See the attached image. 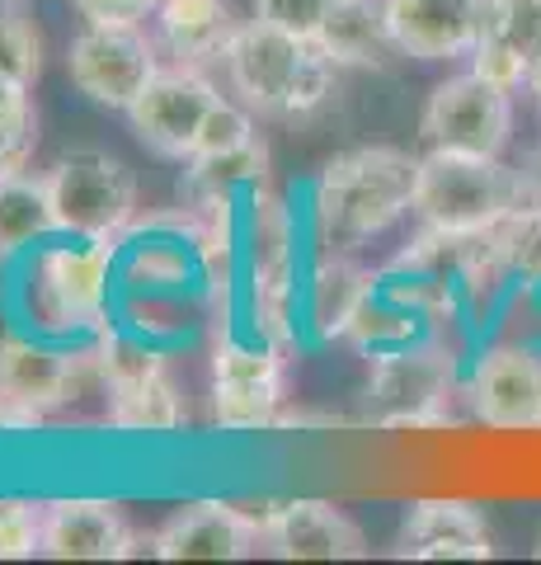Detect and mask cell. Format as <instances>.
Here are the masks:
<instances>
[{
    "label": "cell",
    "mask_w": 541,
    "mask_h": 565,
    "mask_svg": "<svg viewBox=\"0 0 541 565\" xmlns=\"http://www.w3.org/2000/svg\"><path fill=\"white\" fill-rule=\"evenodd\" d=\"M20 118H33V99H29V85L14 81L0 71V128L6 122H20Z\"/></svg>",
    "instance_id": "cell-35"
},
{
    "label": "cell",
    "mask_w": 541,
    "mask_h": 565,
    "mask_svg": "<svg viewBox=\"0 0 541 565\" xmlns=\"http://www.w3.org/2000/svg\"><path fill=\"white\" fill-rule=\"evenodd\" d=\"M43 556V504L0 500V561Z\"/></svg>",
    "instance_id": "cell-29"
},
{
    "label": "cell",
    "mask_w": 541,
    "mask_h": 565,
    "mask_svg": "<svg viewBox=\"0 0 541 565\" xmlns=\"http://www.w3.org/2000/svg\"><path fill=\"white\" fill-rule=\"evenodd\" d=\"M217 85L203 76L198 66H161L155 71V81L147 85L137 104L128 109V122L132 132L147 141L155 156H165V161H188L194 156V141L203 132L207 114L217 109Z\"/></svg>",
    "instance_id": "cell-11"
},
{
    "label": "cell",
    "mask_w": 541,
    "mask_h": 565,
    "mask_svg": "<svg viewBox=\"0 0 541 565\" xmlns=\"http://www.w3.org/2000/svg\"><path fill=\"white\" fill-rule=\"evenodd\" d=\"M85 24H142L161 0H72Z\"/></svg>",
    "instance_id": "cell-34"
},
{
    "label": "cell",
    "mask_w": 541,
    "mask_h": 565,
    "mask_svg": "<svg viewBox=\"0 0 541 565\" xmlns=\"http://www.w3.org/2000/svg\"><path fill=\"white\" fill-rule=\"evenodd\" d=\"M109 424L123 434H170L184 424V401L180 386H174L170 367H155V373L109 386Z\"/></svg>",
    "instance_id": "cell-21"
},
{
    "label": "cell",
    "mask_w": 541,
    "mask_h": 565,
    "mask_svg": "<svg viewBox=\"0 0 541 565\" xmlns=\"http://www.w3.org/2000/svg\"><path fill=\"white\" fill-rule=\"evenodd\" d=\"M283 405V373L269 377H213V419L231 434L269 429Z\"/></svg>",
    "instance_id": "cell-24"
},
{
    "label": "cell",
    "mask_w": 541,
    "mask_h": 565,
    "mask_svg": "<svg viewBox=\"0 0 541 565\" xmlns=\"http://www.w3.org/2000/svg\"><path fill=\"white\" fill-rule=\"evenodd\" d=\"M109 241L90 245H57L39 255L33 269V316L43 330H95L104 321V297H109Z\"/></svg>",
    "instance_id": "cell-9"
},
{
    "label": "cell",
    "mask_w": 541,
    "mask_h": 565,
    "mask_svg": "<svg viewBox=\"0 0 541 565\" xmlns=\"http://www.w3.org/2000/svg\"><path fill=\"white\" fill-rule=\"evenodd\" d=\"M14 6H29V0H14Z\"/></svg>",
    "instance_id": "cell-39"
},
{
    "label": "cell",
    "mask_w": 541,
    "mask_h": 565,
    "mask_svg": "<svg viewBox=\"0 0 541 565\" xmlns=\"http://www.w3.org/2000/svg\"><path fill=\"white\" fill-rule=\"evenodd\" d=\"M95 367L90 353H62L20 334L0 340V429H33L57 405L80 401V382Z\"/></svg>",
    "instance_id": "cell-6"
},
{
    "label": "cell",
    "mask_w": 541,
    "mask_h": 565,
    "mask_svg": "<svg viewBox=\"0 0 541 565\" xmlns=\"http://www.w3.org/2000/svg\"><path fill=\"white\" fill-rule=\"evenodd\" d=\"M372 288L377 274L363 269L348 250H325L306 278V326L316 330V340H344Z\"/></svg>",
    "instance_id": "cell-18"
},
{
    "label": "cell",
    "mask_w": 541,
    "mask_h": 565,
    "mask_svg": "<svg viewBox=\"0 0 541 565\" xmlns=\"http://www.w3.org/2000/svg\"><path fill=\"white\" fill-rule=\"evenodd\" d=\"M142 542L113 500L43 504V556L52 561H123Z\"/></svg>",
    "instance_id": "cell-16"
},
{
    "label": "cell",
    "mask_w": 541,
    "mask_h": 565,
    "mask_svg": "<svg viewBox=\"0 0 541 565\" xmlns=\"http://www.w3.org/2000/svg\"><path fill=\"white\" fill-rule=\"evenodd\" d=\"M466 392L457 353L439 340L381 353L368 373V419L377 429H443L452 401Z\"/></svg>",
    "instance_id": "cell-4"
},
{
    "label": "cell",
    "mask_w": 541,
    "mask_h": 565,
    "mask_svg": "<svg viewBox=\"0 0 541 565\" xmlns=\"http://www.w3.org/2000/svg\"><path fill=\"white\" fill-rule=\"evenodd\" d=\"M95 359H99L104 392H109V386L147 377V373H155V367H165V359L151 344L132 340V334H118V330H99V353H95Z\"/></svg>",
    "instance_id": "cell-27"
},
{
    "label": "cell",
    "mask_w": 541,
    "mask_h": 565,
    "mask_svg": "<svg viewBox=\"0 0 541 565\" xmlns=\"http://www.w3.org/2000/svg\"><path fill=\"white\" fill-rule=\"evenodd\" d=\"M316 43L339 66H387L391 57H400L387 20V0H339L321 24Z\"/></svg>",
    "instance_id": "cell-20"
},
{
    "label": "cell",
    "mask_w": 541,
    "mask_h": 565,
    "mask_svg": "<svg viewBox=\"0 0 541 565\" xmlns=\"http://www.w3.org/2000/svg\"><path fill=\"white\" fill-rule=\"evenodd\" d=\"M264 542L259 527L240 504H221V500H198L184 504L155 527L151 537V556L161 561H240Z\"/></svg>",
    "instance_id": "cell-13"
},
{
    "label": "cell",
    "mask_w": 541,
    "mask_h": 565,
    "mask_svg": "<svg viewBox=\"0 0 541 565\" xmlns=\"http://www.w3.org/2000/svg\"><path fill=\"white\" fill-rule=\"evenodd\" d=\"M33 147H39V114L20 118V122H6V128H0V180L24 174Z\"/></svg>",
    "instance_id": "cell-33"
},
{
    "label": "cell",
    "mask_w": 541,
    "mask_h": 565,
    "mask_svg": "<svg viewBox=\"0 0 541 565\" xmlns=\"http://www.w3.org/2000/svg\"><path fill=\"white\" fill-rule=\"evenodd\" d=\"M66 71L85 99L128 114L137 95L155 81L161 57L142 24H85L66 52Z\"/></svg>",
    "instance_id": "cell-7"
},
{
    "label": "cell",
    "mask_w": 541,
    "mask_h": 565,
    "mask_svg": "<svg viewBox=\"0 0 541 565\" xmlns=\"http://www.w3.org/2000/svg\"><path fill=\"white\" fill-rule=\"evenodd\" d=\"M0 71L24 85L43 76V33L14 0H0Z\"/></svg>",
    "instance_id": "cell-26"
},
{
    "label": "cell",
    "mask_w": 541,
    "mask_h": 565,
    "mask_svg": "<svg viewBox=\"0 0 541 565\" xmlns=\"http://www.w3.org/2000/svg\"><path fill=\"white\" fill-rule=\"evenodd\" d=\"M485 241H490L495 259L509 269L518 288L522 282H541V207H513L509 217H499L485 232Z\"/></svg>",
    "instance_id": "cell-25"
},
{
    "label": "cell",
    "mask_w": 541,
    "mask_h": 565,
    "mask_svg": "<svg viewBox=\"0 0 541 565\" xmlns=\"http://www.w3.org/2000/svg\"><path fill=\"white\" fill-rule=\"evenodd\" d=\"M391 39L400 57L452 62L470 57L490 24V0H387Z\"/></svg>",
    "instance_id": "cell-12"
},
{
    "label": "cell",
    "mask_w": 541,
    "mask_h": 565,
    "mask_svg": "<svg viewBox=\"0 0 541 565\" xmlns=\"http://www.w3.org/2000/svg\"><path fill=\"white\" fill-rule=\"evenodd\" d=\"M396 556L410 561H490V523L470 500H414L396 537Z\"/></svg>",
    "instance_id": "cell-14"
},
{
    "label": "cell",
    "mask_w": 541,
    "mask_h": 565,
    "mask_svg": "<svg viewBox=\"0 0 541 565\" xmlns=\"http://www.w3.org/2000/svg\"><path fill=\"white\" fill-rule=\"evenodd\" d=\"M264 546L283 561H358V556H368L363 527L329 500H283L264 527Z\"/></svg>",
    "instance_id": "cell-15"
},
{
    "label": "cell",
    "mask_w": 541,
    "mask_h": 565,
    "mask_svg": "<svg viewBox=\"0 0 541 565\" xmlns=\"http://www.w3.org/2000/svg\"><path fill=\"white\" fill-rule=\"evenodd\" d=\"M429 326L433 321H429L424 311L405 307L400 297H391L377 282V288L368 292V302L358 307V316H354V326H348L344 340L358 344L363 353H372V359H381V353H396V349H410L419 340H433Z\"/></svg>",
    "instance_id": "cell-23"
},
{
    "label": "cell",
    "mask_w": 541,
    "mask_h": 565,
    "mask_svg": "<svg viewBox=\"0 0 541 565\" xmlns=\"http://www.w3.org/2000/svg\"><path fill=\"white\" fill-rule=\"evenodd\" d=\"M528 95H532V99H541V57H532V62H528Z\"/></svg>",
    "instance_id": "cell-37"
},
{
    "label": "cell",
    "mask_w": 541,
    "mask_h": 565,
    "mask_svg": "<svg viewBox=\"0 0 541 565\" xmlns=\"http://www.w3.org/2000/svg\"><path fill=\"white\" fill-rule=\"evenodd\" d=\"M490 29L522 57H541V0H490Z\"/></svg>",
    "instance_id": "cell-30"
},
{
    "label": "cell",
    "mask_w": 541,
    "mask_h": 565,
    "mask_svg": "<svg viewBox=\"0 0 541 565\" xmlns=\"http://www.w3.org/2000/svg\"><path fill=\"white\" fill-rule=\"evenodd\" d=\"M518 207V170L499 156H470L429 147L419 156L414 217L439 232H490Z\"/></svg>",
    "instance_id": "cell-3"
},
{
    "label": "cell",
    "mask_w": 541,
    "mask_h": 565,
    "mask_svg": "<svg viewBox=\"0 0 541 565\" xmlns=\"http://www.w3.org/2000/svg\"><path fill=\"white\" fill-rule=\"evenodd\" d=\"M335 6L339 0H255V20H264L273 29H288V33H296V39H316Z\"/></svg>",
    "instance_id": "cell-32"
},
{
    "label": "cell",
    "mask_w": 541,
    "mask_h": 565,
    "mask_svg": "<svg viewBox=\"0 0 541 565\" xmlns=\"http://www.w3.org/2000/svg\"><path fill=\"white\" fill-rule=\"evenodd\" d=\"M419 137L443 151L504 156L513 137V95L480 81L476 71L447 76L433 85L424 114H419Z\"/></svg>",
    "instance_id": "cell-8"
},
{
    "label": "cell",
    "mask_w": 541,
    "mask_h": 565,
    "mask_svg": "<svg viewBox=\"0 0 541 565\" xmlns=\"http://www.w3.org/2000/svg\"><path fill=\"white\" fill-rule=\"evenodd\" d=\"M470 71H476L480 81L499 85V90H509V95L528 90V57H522V52L509 39H499L490 24H485L480 43L470 47Z\"/></svg>",
    "instance_id": "cell-28"
},
{
    "label": "cell",
    "mask_w": 541,
    "mask_h": 565,
    "mask_svg": "<svg viewBox=\"0 0 541 565\" xmlns=\"http://www.w3.org/2000/svg\"><path fill=\"white\" fill-rule=\"evenodd\" d=\"M47 189L57 207V232L76 241H113L137 217V174L99 147L66 151L47 170Z\"/></svg>",
    "instance_id": "cell-5"
},
{
    "label": "cell",
    "mask_w": 541,
    "mask_h": 565,
    "mask_svg": "<svg viewBox=\"0 0 541 565\" xmlns=\"http://www.w3.org/2000/svg\"><path fill=\"white\" fill-rule=\"evenodd\" d=\"M419 156L400 147H354L335 156L316 180V236L325 250L354 255L363 241L414 212Z\"/></svg>",
    "instance_id": "cell-1"
},
{
    "label": "cell",
    "mask_w": 541,
    "mask_h": 565,
    "mask_svg": "<svg viewBox=\"0 0 541 565\" xmlns=\"http://www.w3.org/2000/svg\"><path fill=\"white\" fill-rule=\"evenodd\" d=\"M255 132V118L246 104H231V99H217V109L207 114L203 132L194 141V156H213V151H231V147H246Z\"/></svg>",
    "instance_id": "cell-31"
},
{
    "label": "cell",
    "mask_w": 541,
    "mask_h": 565,
    "mask_svg": "<svg viewBox=\"0 0 541 565\" xmlns=\"http://www.w3.org/2000/svg\"><path fill=\"white\" fill-rule=\"evenodd\" d=\"M518 207H541V147L518 166Z\"/></svg>",
    "instance_id": "cell-36"
},
{
    "label": "cell",
    "mask_w": 541,
    "mask_h": 565,
    "mask_svg": "<svg viewBox=\"0 0 541 565\" xmlns=\"http://www.w3.org/2000/svg\"><path fill=\"white\" fill-rule=\"evenodd\" d=\"M151 20H155V29H161V43L184 66L221 62L231 39L240 33L231 0H161Z\"/></svg>",
    "instance_id": "cell-19"
},
{
    "label": "cell",
    "mask_w": 541,
    "mask_h": 565,
    "mask_svg": "<svg viewBox=\"0 0 541 565\" xmlns=\"http://www.w3.org/2000/svg\"><path fill=\"white\" fill-rule=\"evenodd\" d=\"M466 405L485 429L537 434L541 429V349L504 340L476 353L466 367Z\"/></svg>",
    "instance_id": "cell-10"
},
{
    "label": "cell",
    "mask_w": 541,
    "mask_h": 565,
    "mask_svg": "<svg viewBox=\"0 0 541 565\" xmlns=\"http://www.w3.org/2000/svg\"><path fill=\"white\" fill-rule=\"evenodd\" d=\"M221 66L240 104L264 118L316 114L335 95V81H339V62L316 39H296V33L273 29L264 20L240 24Z\"/></svg>",
    "instance_id": "cell-2"
},
{
    "label": "cell",
    "mask_w": 541,
    "mask_h": 565,
    "mask_svg": "<svg viewBox=\"0 0 541 565\" xmlns=\"http://www.w3.org/2000/svg\"><path fill=\"white\" fill-rule=\"evenodd\" d=\"M57 232V207H52L47 174H10L0 180V259L20 255L24 245Z\"/></svg>",
    "instance_id": "cell-22"
},
{
    "label": "cell",
    "mask_w": 541,
    "mask_h": 565,
    "mask_svg": "<svg viewBox=\"0 0 541 565\" xmlns=\"http://www.w3.org/2000/svg\"><path fill=\"white\" fill-rule=\"evenodd\" d=\"M537 556H541V537H537Z\"/></svg>",
    "instance_id": "cell-38"
},
{
    "label": "cell",
    "mask_w": 541,
    "mask_h": 565,
    "mask_svg": "<svg viewBox=\"0 0 541 565\" xmlns=\"http://www.w3.org/2000/svg\"><path fill=\"white\" fill-rule=\"evenodd\" d=\"M264 180H269V147H264V137H250L246 147H231V151L188 156L180 199L188 212L213 217L217 207H236L240 193H255Z\"/></svg>",
    "instance_id": "cell-17"
}]
</instances>
